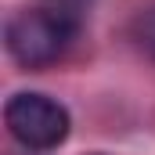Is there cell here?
I'll list each match as a JSON object with an SVG mask.
<instances>
[{"label": "cell", "instance_id": "cell-1", "mask_svg": "<svg viewBox=\"0 0 155 155\" xmlns=\"http://www.w3.org/2000/svg\"><path fill=\"white\" fill-rule=\"evenodd\" d=\"M79 18H72L69 11L54 7V4H40V7H25L18 11L7 29H4V43L7 54L25 65V69H43L51 61H58L72 40L79 36Z\"/></svg>", "mask_w": 155, "mask_h": 155}, {"label": "cell", "instance_id": "cell-2", "mask_svg": "<svg viewBox=\"0 0 155 155\" xmlns=\"http://www.w3.org/2000/svg\"><path fill=\"white\" fill-rule=\"evenodd\" d=\"M4 123L11 130V137L18 144H25L29 152H51L58 148L65 137H69V108L47 94L36 90H22V94H11L7 105H4Z\"/></svg>", "mask_w": 155, "mask_h": 155}, {"label": "cell", "instance_id": "cell-3", "mask_svg": "<svg viewBox=\"0 0 155 155\" xmlns=\"http://www.w3.org/2000/svg\"><path fill=\"white\" fill-rule=\"evenodd\" d=\"M130 36L137 40V47H141L148 58H155V4L141 7V11L134 15V22H130Z\"/></svg>", "mask_w": 155, "mask_h": 155}, {"label": "cell", "instance_id": "cell-4", "mask_svg": "<svg viewBox=\"0 0 155 155\" xmlns=\"http://www.w3.org/2000/svg\"><path fill=\"white\" fill-rule=\"evenodd\" d=\"M47 4H54V7H61V11H69L72 18L83 22V15H87V7H90V0H47Z\"/></svg>", "mask_w": 155, "mask_h": 155}]
</instances>
